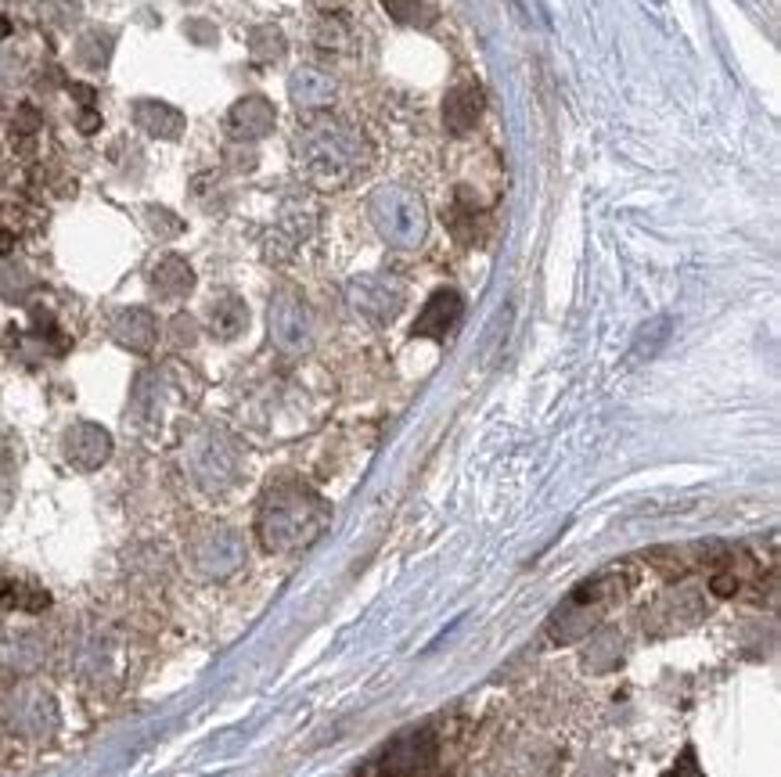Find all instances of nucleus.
Returning <instances> with one entry per match:
<instances>
[{"label": "nucleus", "instance_id": "1", "mask_svg": "<svg viewBox=\"0 0 781 777\" xmlns=\"http://www.w3.org/2000/svg\"><path fill=\"white\" fill-rule=\"evenodd\" d=\"M374 206L389 209L386 217H379V220H382L379 228H382L389 238H397V242H418V238H422L425 213H422V202H418L414 195L397 191V188H386V191H379Z\"/></svg>", "mask_w": 781, "mask_h": 777}, {"label": "nucleus", "instance_id": "2", "mask_svg": "<svg viewBox=\"0 0 781 777\" xmlns=\"http://www.w3.org/2000/svg\"><path fill=\"white\" fill-rule=\"evenodd\" d=\"M274 126V108L263 102V97H245V102L234 105L231 112V130L239 137L256 140Z\"/></svg>", "mask_w": 781, "mask_h": 777}, {"label": "nucleus", "instance_id": "3", "mask_svg": "<svg viewBox=\"0 0 781 777\" xmlns=\"http://www.w3.org/2000/svg\"><path fill=\"white\" fill-rule=\"evenodd\" d=\"M479 112H483L479 87H457V91H451V97H446V105H443L446 126H451L454 134L472 130V126L479 123Z\"/></svg>", "mask_w": 781, "mask_h": 777}, {"label": "nucleus", "instance_id": "4", "mask_svg": "<svg viewBox=\"0 0 781 777\" xmlns=\"http://www.w3.org/2000/svg\"><path fill=\"white\" fill-rule=\"evenodd\" d=\"M457 314H462V300H457L454 292H436L432 295V303L425 306V314L422 321L414 324V335H436L443 338L446 328L457 321Z\"/></svg>", "mask_w": 781, "mask_h": 777}, {"label": "nucleus", "instance_id": "5", "mask_svg": "<svg viewBox=\"0 0 781 777\" xmlns=\"http://www.w3.org/2000/svg\"><path fill=\"white\" fill-rule=\"evenodd\" d=\"M137 126L151 137H162V140H173L180 130H184V116L177 108L162 105V102H141L137 105Z\"/></svg>", "mask_w": 781, "mask_h": 777}, {"label": "nucleus", "instance_id": "6", "mask_svg": "<svg viewBox=\"0 0 781 777\" xmlns=\"http://www.w3.org/2000/svg\"><path fill=\"white\" fill-rule=\"evenodd\" d=\"M8 33H11V22H8L4 15H0V40H4Z\"/></svg>", "mask_w": 781, "mask_h": 777}, {"label": "nucleus", "instance_id": "7", "mask_svg": "<svg viewBox=\"0 0 781 777\" xmlns=\"http://www.w3.org/2000/svg\"><path fill=\"white\" fill-rule=\"evenodd\" d=\"M8 245H11V238H8V234H0V249H8Z\"/></svg>", "mask_w": 781, "mask_h": 777}]
</instances>
